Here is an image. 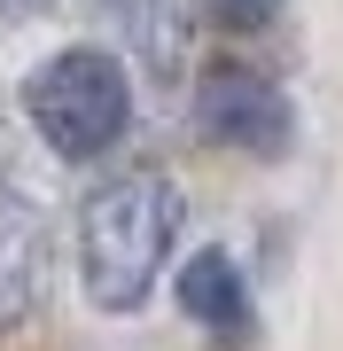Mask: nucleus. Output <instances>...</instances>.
<instances>
[{
  "label": "nucleus",
  "mask_w": 343,
  "mask_h": 351,
  "mask_svg": "<svg viewBox=\"0 0 343 351\" xmlns=\"http://www.w3.org/2000/svg\"><path fill=\"white\" fill-rule=\"evenodd\" d=\"M195 125L242 156H281L289 149V94L250 63H218L195 86Z\"/></svg>",
  "instance_id": "3"
},
{
  "label": "nucleus",
  "mask_w": 343,
  "mask_h": 351,
  "mask_svg": "<svg viewBox=\"0 0 343 351\" xmlns=\"http://www.w3.org/2000/svg\"><path fill=\"white\" fill-rule=\"evenodd\" d=\"M211 8L227 16L234 32H257V24H273V8H281V0H211Z\"/></svg>",
  "instance_id": "6"
},
{
  "label": "nucleus",
  "mask_w": 343,
  "mask_h": 351,
  "mask_svg": "<svg viewBox=\"0 0 343 351\" xmlns=\"http://www.w3.org/2000/svg\"><path fill=\"white\" fill-rule=\"evenodd\" d=\"M172 242H179V195H172V180H156V172L110 180V188L86 203V219H78L86 297L102 304V313L149 304V289H156V274H164Z\"/></svg>",
  "instance_id": "1"
},
{
  "label": "nucleus",
  "mask_w": 343,
  "mask_h": 351,
  "mask_svg": "<svg viewBox=\"0 0 343 351\" xmlns=\"http://www.w3.org/2000/svg\"><path fill=\"white\" fill-rule=\"evenodd\" d=\"M39 281H47V258H39V226L24 211H0V320H24Z\"/></svg>",
  "instance_id": "5"
},
{
  "label": "nucleus",
  "mask_w": 343,
  "mask_h": 351,
  "mask_svg": "<svg viewBox=\"0 0 343 351\" xmlns=\"http://www.w3.org/2000/svg\"><path fill=\"white\" fill-rule=\"evenodd\" d=\"M47 0H0V16H39Z\"/></svg>",
  "instance_id": "7"
},
{
  "label": "nucleus",
  "mask_w": 343,
  "mask_h": 351,
  "mask_svg": "<svg viewBox=\"0 0 343 351\" xmlns=\"http://www.w3.org/2000/svg\"><path fill=\"white\" fill-rule=\"evenodd\" d=\"M179 313H188L195 328H203L211 343H257V304H250V281H242V265L227 250H195L188 265H179Z\"/></svg>",
  "instance_id": "4"
},
{
  "label": "nucleus",
  "mask_w": 343,
  "mask_h": 351,
  "mask_svg": "<svg viewBox=\"0 0 343 351\" xmlns=\"http://www.w3.org/2000/svg\"><path fill=\"white\" fill-rule=\"evenodd\" d=\"M24 110H31V125H39V141H47L55 156L86 164V156L117 149V141H125V125H133L125 63H117V55H102V47H63V55H47V63L31 71Z\"/></svg>",
  "instance_id": "2"
}]
</instances>
